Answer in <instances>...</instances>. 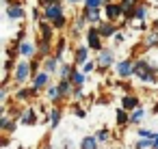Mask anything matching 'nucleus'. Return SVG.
Masks as SVG:
<instances>
[{
  "instance_id": "obj_3",
  "label": "nucleus",
  "mask_w": 158,
  "mask_h": 149,
  "mask_svg": "<svg viewBox=\"0 0 158 149\" xmlns=\"http://www.w3.org/2000/svg\"><path fill=\"white\" fill-rule=\"evenodd\" d=\"M31 80V61L28 58H20L15 69H13V82L18 87H24Z\"/></svg>"
},
{
  "instance_id": "obj_43",
  "label": "nucleus",
  "mask_w": 158,
  "mask_h": 149,
  "mask_svg": "<svg viewBox=\"0 0 158 149\" xmlns=\"http://www.w3.org/2000/svg\"><path fill=\"white\" fill-rule=\"evenodd\" d=\"M136 28H139V30H145V33H147V22H136Z\"/></svg>"
},
{
  "instance_id": "obj_2",
  "label": "nucleus",
  "mask_w": 158,
  "mask_h": 149,
  "mask_svg": "<svg viewBox=\"0 0 158 149\" xmlns=\"http://www.w3.org/2000/svg\"><path fill=\"white\" fill-rule=\"evenodd\" d=\"M95 61H98V69H95V71L106 74L110 67H115V65H117V61H115V50H113V48H104L102 52H98Z\"/></svg>"
},
{
  "instance_id": "obj_38",
  "label": "nucleus",
  "mask_w": 158,
  "mask_h": 149,
  "mask_svg": "<svg viewBox=\"0 0 158 149\" xmlns=\"http://www.w3.org/2000/svg\"><path fill=\"white\" fill-rule=\"evenodd\" d=\"M136 134H139V138H152V140L158 136L156 132H152V130H147V127H139V130H136Z\"/></svg>"
},
{
  "instance_id": "obj_6",
  "label": "nucleus",
  "mask_w": 158,
  "mask_h": 149,
  "mask_svg": "<svg viewBox=\"0 0 158 149\" xmlns=\"http://www.w3.org/2000/svg\"><path fill=\"white\" fill-rule=\"evenodd\" d=\"M7 18L18 20V22H22L26 18V9L22 5V0H11V2H7Z\"/></svg>"
},
{
  "instance_id": "obj_33",
  "label": "nucleus",
  "mask_w": 158,
  "mask_h": 149,
  "mask_svg": "<svg viewBox=\"0 0 158 149\" xmlns=\"http://www.w3.org/2000/svg\"><path fill=\"white\" fill-rule=\"evenodd\" d=\"M95 138H98V143H108L110 140V130L104 125V127H100L98 132H95Z\"/></svg>"
},
{
  "instance_id": "obj_16",
  "label": "nucleus",
  "mask_w": 158,
  "mask_h": 149,
  "mask_svg": "<svg viewBox=\"0 0 158 149\" xmlns=\"http://www.w3.org/2000/svg\"><path fill=\"white\" fill-rule=\"evenodd\" d=\"M54 54V46H52V41H46V39H39L37 41V58H48V56H52Z\"/></svg>"
},
{
  "instance_id": "obj_28",
  "label": "nucleus",
  "mask_w": 158,
  "mask_h": 149,
  "mask_svg": "<svg viewBox=\"0 0 158 149\" xmlns=\"http://www.w3.org/2000/svg\"><path fill=\"white\" fill-rule=\"evenodd\" d=\"M115 123L119 125V127H126V125H130V112L126 110V108H117L115 110Z\"/></svg>"
},
{
  "instance_id": "obj_26",
  "label": "nucleus",
  "mask_w": 158,
  "mask_h": 149,
  "mask_svg": "<svg viewBox=\"0 0 158 149\" xmlns=\"http://www.w3.org/2000/svg\"><path fill=\"white\" fill-rule=\"evenodd\" d=\"M143 2V0H119L121 5V11H123V20H130V13Z\"/></svg>"
},
{
  "instance_id": "obj_24",
  "label": "nucleus",
  "mask_w": 158,
  "mask_h": 149,
  "mask_svg": "<svg viewBox=\"0 0 158 149\" xmlns=\"http://www.w3.org/2000/svg\"><path fill=\"white\" fill-rule=\"evenodd\" d=\"M46 95H48V102L52 104V106H59L61 102H63V95H61V91H59V84L54 82V84H50L48 89H46Z\"/></svg>"
},
{
  "instance_id": "obj_21",
  "label": "nucleus",
  "mask_w": 158,
  "mask_h": 149,
  "mask_svg": "<svg viewBox=\"0 0 158 149\" xmlns=\"http://www.w3.org/2000/svg\"><path fill=\"white\" fill-rule=\"evenodd\" d=\"M87 28H89V24H87V20H85L82 15H78V18L74 20V24H72V28H69V30H72V39H78V37H80V33H85Z\"/></svg>"
},
{
  "instance_id": "obj_7",
  "label": "nucleus",
  "mask_w": 158,
  "mask_h": 149,
  "mask_svg": "<svg viewBox=\"0 0 158 149\" xmlns=\"http://www.w3.org/2000/svg\"><path fill=\"white\" fill-rule=\"evenodd\" d=\"M63 15H65V11H63V5H61V2H56V5H46V7H44V20L50 22V24H54V22L61 20Z\"/></svg>"
},
{
  "instance_id": "obj_44",
  "label": "nucleus",
  "mask_w": 158,
  "mask_h": 149,
  "mask_svg": "<svg viewBox=\"0 0 158 149\" xmlns=\"http://www.w3.org/2000/svg\"><path fill=\"white\" fill-rule=\"evenodd\" d=\"M9 143H11V140H9V136H5V138H2V143H0V147L5 149V147H9Z\"/></svg>"
},
{
  "instance_id": "obj_18",
  "label": "nucleus",
  "mask_w": 158,
  "mask_h": 149,
  "mask_svg": "<svg viewBox=\"0 0 158 149\" xmlns=\"http://www.w3.org/2000/svg\"><path fill=\"white\" fill-rule=\"evenodd\" d=\"M61 115H63V110H61V106H52L48 112H46V117H48V125H50V130H56L59 127V123H61Z\"/></svg>"
},
{
  "instance_id": "obj_29",
  "label": "nucleus",
  "mask_w": 158,
  "mask_h": 149,
  "mask_svg": "<svg viewBox=\"0 0 158 149\" xmlns=\"http://www.w3.org/2000/svg\"><path fill=\"white\" fill-rule=\"evenodd\" d=\"M78 149H100V143H98L95 134H87V136H82Z\"/></svg>"
},
{
  "instance_id": "obj_8",
  "label": "nucleus",
  "mask_w": 158,
  "mask_h": 149,
  "mask_svg": "<svg viewBox=\"0 0 158 149\" xmlns=\"http://www.w3.org/2000/svg\"><path fill=\"white\" fill-rule=\"evenodd\" d=\"M104 18H106L108 22L117 24V22H119V20L123 18L121 5H119V2H108V5H104Z\"/></svg>"
},
{
  "instance_id": "obj_32",
  "label": "nucleus",
  "mask_w": 158,
  "mask_h": 149,
  "mask_svg": "<svg viewBox=\"0 0 158 149\" xmlns=\"http://www.w3.org/2000/svg\"><path fill=\"white\" fill-rule=\"evenodd\" d=\"M143 117H145V108H143V106L136 108V110H132V112H130V125H139Z\"/></svg>"
},
{
  "instance_id": "obj_14",
  "label": "nucleus",
  "mask_w": 158,
  "mask_h": 149,
  "mask_svg": "<svg viewBox=\"0 0 158 149\" xmlns=\"http://www.w3.org/2000/svg\"><path fill=\"white\" fill-rule=\"evenodd\" d=\"M98 30H100V35H102V39H110V37H115V35L119 33V28H117V24H113V22H108V20H104V22H100V24H98Z\"/></svg>"
},
{
  "instance_id": "obj_13",
  "label": "nucleus",
  "mask_w": 158,
  "mask_h": 149,
  "mask_svg": "<svg viewBox=\"0 0 158 149\" xmlns=\"http://www.w3.org/2000/svg\"><path fill=\"white\" fill-rule=\"evenodd\" d=\"M18 119L15 117H11V115H5L2 112V117H0V130H2L5 134H13L15 130H18Z\"/></svg>"
},
{
  "instance_id": "obj_12",
  "label": "nucleus",
  "mask_w": 158,
  "mask_h": 149,
  "mask_svg": "<svg viewBox=\"0 0 158 149\" xmlns=\"http://www.w3.org/2000/svg\"><path fill=\"white\" fill-rule=\"evenodd\" d=\"M41 119H39V112L33 108V106H28L26 110H22V117H20V123L22 125H37Z\"/></svg>"
},
{
  "instance_id": "obj_5",
  "label": "nucleus",
  "mask_w": 158,
  "mask_h": 149,
  "mask_svg": "<svg viewBox=\"0 0 158 149\" xmlns=\"http://www.w3.org/2000/svg\"><path fill=\"white\" fill-rule=\"evenodd\" d=\"M115 74H117L119 80H128V78H132V76H134V58L128 56V58L117 61V65H115Z\"/></svg>"
},
{
  "instance_id": "obj_34",
  "label": "nucleus",
  "mask_w": 158,
  "mask_h": 149,
  "mask_svg": "<svg viewBox=\"0 0 158 149\" xmlns=\"http://www.w3.org/2000/svg\"><path fill=\"white\" fill-rule=\"evenodd\" d=\"M104 2L102 0H82V9H102Z\"/></svg>"
},
{
  "instance_id": "obj_40",
  "label": "nucleus",
  "mask_w": 158,
  "mask_h": 149,
  "mask_svg": "<svg viewBox=\"0 0 158 149\" xmlns=\"http://www.w3.org/2000/svg\"><path fill=\"white\" fill-rule=\"evenodd\" d=\"M123 39H126V37H123V33H121V30H119V33H117V35L113 37V41H115V46H119V43H123Z\"/></svg>"
},
{
  "instance_id": "obj_49",
  "label": "nucleus",
  "mask_w": 158,
  "mask_h": 149,
  "mask_svg": "<svg viewBox=\"0 0 158 149\" xmlns=\"http://www.w3.org/2000/svg\"><path fill=\"white\" fill-rule=\"evenodd\" d=\"M20 149H24V147H20Z\"/></svg>"
},
{
  "instance_id": "obj_17",
  "label": "nucleus",
  "mask_w": 158,
  "mask_h": 149,
  "mask_svg": "<svg viewBox=\"0 0 158 149\" xmlns=\"http://www.w3.org/2000/svg\"><path fill=\"white\" fill-rule=\"evenodd\" d=\"M50 80H52V76H50L48 71H39V74L33 78V87L41 93V91H46V89L50 87Z\"/></svg>"
},
{
  "instance_id": "obj_35",
  "label": "nucleus",
  "mask_w": 158,
  "mask_h": 149,
  "mask_svg": "<svg viewBox=\"0 0 158 149\" xmlns=\"http://www.w3.org/2000/svg\"><path fill=\"white\" fill-rule=\"evenodd\" d=\"M134 149H152V138H136Z\"/></svg>"
},
{
  "instance_id": "obj_4",
  "label": "nucleus",
  "mask_w": 158,
  "mask_h": 149,
  "mask_svg": "<svg viewBox=\"0 0 158 149\" xmlns=\"http://www.w3.org/2000/svg\"><path fill=\"white\" fill-rule=\"evenodd\" d=\"M85 39H87V46L91 48V52H102L104 50V39H102V35H100V30H98V26H89L87 30H85Z\"/></svg>"
},
{
  "instance_id": "obj_9",
  "label": "nucleus",
  "mask_w": 158,
  "mask_h": 149,
  "mask_svg": "<svg viewBox=\"0 0 158 149\" xmlns=\"http://www.w3.org/2000/svg\"><path fill=\"white\" fill-rule=\"evenodd\" d=\"M39 95V91L31 84V87H18L15 89V93H13V99L15 102H31V99H35Z\"/></svg>"
},
{
  "instance_id": "obj_27",
  "label": "nucleus",
  "mask_w": 158,
  "mask_h": 149,
  "mask_svg": "<svg viewBox=\"0 0 158 149\" xmlns=\"http://www.w3.org/2000/svg\"><path fill=\"white\" fill-rule=\"evenodd\" d=\"M147 13H149V7H147L145 2H141V5H139V7L130 13V20H134V22H145Z\"/></svg>"
},
{
  "instance_id": "obj_10",
  "label": "nucleus",
  "mask_w": 158,
  "mask_h": 149,
  "mask_svg": "<svg viewBox=\"0 0 158 149\" xmlns=\"http://www.w3.org/2000/svg\"><path fill=\"white\" fill-rule=\"evenodd\" d=\"M89 52H91V48H89L87 43H78V46L74 48V58H72V63L78 65V67H82V65L89 61Z\"/></svg>"
},
{
  "instance_id": "obj_23",
  "label": "nucleus",
  "mask_w": 158,
  "mask_h": 149,
  "mask_svg": "<svg viewBox=\"0 0 158 149\" xmlns=\"http://www.w3.org/2000/svg\"><path fill=\"white\" fill-rule=\"evenodd\" d=\"M59 91H61V95H63V99H67V97H72L74 95V82L69 80V78H59Z\"/></svg>"
},
{
  "instance_id": "obj_15",
  "label": "nucleus",
  "mask_w": 158,
  "mask_h": 149,
  "mask_svg": "<svg viewBox=\"0 0 158 149\" xmlns=\"http://www.w3.org/2000/svg\"><path fill=\"white\" fill-rule=\"evenodd\" d=\"M121 108H126L128 112L141 108V99H139V95H134V93H126V95H121Z\"/></svg>"
},
{
  "instance_id": "obj_39",
  "label": "nucleus",
  "mask_w": 158,
  "mask_h": 149,
  "mask_svg": "<svg viewBox=\"0 0 158 149\" xmlns=\"http://www.w3.org/2000/svg\"><path fill=\"white\" fill-rule=\"evenodd\" d=\"M13 41H15L18 46H20L22 41H26V28H22V30H20V33L15 35V39H13Z\"/></svg>"
},
{
  "instance_id": "obj_41",
  "label": "nucleus",
  "mask_w": 158,
  "mask_h": 149,
  "mask_svg": "<svg viewBox=\"0 0 158 149\" xmlns=\"http://www.w3.org/2000/svg\"><path fill=\"white\" fill-rule=\"evenodd\" d=\"M72 97H76V102H80V97H82V89H74V95Z\"/></svg>"
},
{
  "instance_id": "obj_42",
  "label": "nucleus",
  "mask_w": 158,
  "mask_h": 149,
  "mask_svg": "<svg viewBox=\"0 0 158 149\" xmlns=\"http://www.w3.org/2000/svg\"><path fill=\"white\" fill-rule=\"evenodd\" d=\"M39 2H41V7H46V5H56L61 0H39Z\"/></svg>"
},
{
  "instance_id": "obj_20",
  "label": "nucleus",
  "mask_w": 158,
  "mask_h": 149,
  "mask_svg": "<svg viewBox=\"0 0 158 149\" xmlns=\"http://www.w3.org/2000/svg\"><path fill=\"white\" fill-rule=\"evenodd\" d=\"M20 56L22 58H35L37 56V43H33V41H22L20 43Z\"/></svg>"
},
{
  "instance_id": "obj_48",
  "label": "nucleus",
  "mask_w": 158,
  "mask_h": 149,
  "mask_svg": "<svg viewBox=\"0 0 158 149\" xmlns=\"http://www.w3.org/2000/svg\"><path fill=\"white\" fill-rule=\"evenodd\" d=\"M5 2H11V0H5Z\"/></svg>"
},
{
  "instance_id": "obj_11",
  "label": "nucleus",
  "mask_w": 158,
  "mask_h": 149,
  "mask_svg": "<svg viewBox=\"0 0 158 149\" xmlns=\"http://www.w3.org/2000/svg\"><path fill=\"white\" fill-rule=\"evenodd\" d=\"M80 15L87 20L89 26H98L100 22H104V18H102V9H82Z\"/></svg>"
},
{
  "instance_id": "obj_1",
  "label": "nucleus",
  "mask_w": 158,
  "mask_h": 149,
  "mask_svg": "<svg viewBox=\"0 0 158 149\" xmlns=\"http://www.w3.org/2000/svg\"><path fill=\"white\" fill-rule=\"evenodd\" d=\"M134 78L145 84L158 82V65L149 63L147 58H134Z\"/></svg>"
},
{
  "instance_id": "obj_30",
  "label": "nucleus",
  "mask_w": 158,
  "mask_h": 149,
  "mask_svg": "<svg viewBox=\"0 0 158 149\" xmlns=\"http://www.w3.org/2000/svg\"><path fill=\"white\" fill-rule=\"evenodd\" d=\"M65 48H67V39H65V37H59V41L54 43V56H56L59 61H63Z\"/></svg>"
},
{
  "instance_id": "obj_22",
  "label": "nucleus",
  "mask_w": 158,
  "mask_h": 149,
  "mask_svg": "<svg viewBox=\"0 0 158 149\" xmlns=\"http://www.w3.org/2000/svg\"><path fill=\"white\" fill-rule=\"evenodd\" d=\"M61 63H63V61H59V58L52 54V56L44 58V71H48L50 76H54V74H59V69H61Z\"/></svg>"
},
{
  "instance_id": "obj_25",
  "label": "nucleus",
  "mask_w": 158,
  "mask_h": 149,
  "mask_svg": "<svg viewBox=\"0 0 158 149\" xmlns=\"http://www.w3.org/2000/svg\"><path fill=\"white\" fill-rule=\"evenodd\" d=\"M152 48H158V30H156V24L152 30L145 33V39H143V50H152Z\"/></svg>"
},
{
  "instance_id": "obj_19",
  "label": "nucleus",
  "mask_w": 158,
  "mask_h": 149,
  "mask_svg": "<svg viewBox=\"0 0 158 149\" xmlns=\"http://www.w3.org/2000/svg\"><path fill=\"white\" fill-rule=\"evenodd\" d=\"M37 28H39V39H46V41H52V39H54V26H52L50 22L41 20V22L37 24Z\"/></svg>"
},
{
  "instance_id": "obj_37",
  "label": "nucleus",
  "mask_w": 158,
  "mask_h": 149,
  "mask_svg": "<svg viewBox=\"0 0 158 149\" xmlns=\"http://www.w3.org/2000/svg\"><path fill=\"white\" fill-rule=\"evenodd\" d=\"M72 112H74L78 119H85V117H87V110H85V108H82L78 102H74V104H72Z\"/></svg>"
},
{
  "instance_id": "obj_46",
  "label": "nucleus",
  "mask_w": 158,
  "mask_h": 149,
  "mask_svg": "<svg viewBox=\"0 0 158 149\" xmlns=\"http://www.w3.org/2000/svg\"><path fill=\"white\" fill-rule=\"evenodd\" d=\"M152 149H158V136H156V138L152 140Z\"/></svg>"
},
{
  "instance_id": "obj_47",
  "label": "nucleus",
  "mask_w": 158,
  "mask_h": 149,
  "mask_svg": "<svg viewBox=\"0 0 158 149\" xmlns=\"http://www.w3.org/2000/svg\"><path fill=\"white\" fill-rule=\"evenodd\" d=\"M152 112H154V115H158V102L154 104V108H152Z\"/></svg>"
},
{
  "instance_id": "obj_45",
  "label": "nucleus",
  "mask_w": 158,
  "mask_h": 149,
  "mask_svg": "<svg viewBox=\"0 0 158 149\" xmlns=\"http://www.w3.org/2000/svg\"><path fill=\"white\" fill-rule=\"evenodd\" d=\"M65 2H67V5H80L82 0H65Z\"/></svg>"
},
{
  "instance_id": "obj_31",
  "label": "nucleus",
  "mask_w": 158,
  "mask_h": 149,
  "mask_svg": "<svg viewBox=\"0 0 158 149\" xmlns=\"http://www.w3.org/2000/svg\"><path fill=\"white\" fill-rule=\"evenodd\" d=\"M72 82H74V87H76V89H82V87L87 84V74H82L80 69H76V71H74V76H72Z\"/></svg>"
},
{
  "instance_id": "obj_36",
  "label": "nucleus",
  "mask_w": 158,
  "mask_h": 149,
  "mask_svg": "<svg viewBox=\"0 0 158 149\" xmlns=\"http://www.w3.org/2000/svg\"><path fill=\"white\" fill-rule=\"evenodd\" d=\"M95 69H98V61H91V58L80 67V71H82V74H91V71H95Z\"/></svg>"
}]
</instances>
